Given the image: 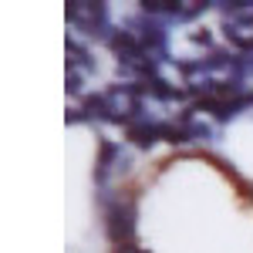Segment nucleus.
Returning a JSON list of instances; mask_svg holds the SVG:
<instances>
[{
	"instance_id": "obj_1",
	"label": "nucleus",
	"mask_w": 253,
	"mask_h": 253,
	"mask_svg": "<svg viewBox=\"0 0 253 253\" xmlns=\"http://www.w3.org/2000/svg\"><path fill=\"white\" fill-rule=\"evenodd\" d=\"M169 125L172 122H138V125H132V128H125V138L132 142V145H138V149H149V145H156L159 138L166 142L169 138Z\"/></svg>"
},
{
	"instance_id": "obj_2",
	"label": "nucleus",
	"mask_w": 253,
	"mask_h": 253,
	"mask_svg": "<svg viewBox=\"0 0 253 253\" xmlns=\"http://www.w3.org/2000/svg\"><path fill=\"white\" fill-rule=\"evenodd\" d=\"M122 152V145L118 142H112V138H101L98 142V169H95V182L98 186H105V179H108V169H112V162H115V156Z\"/></svg>"
},
{
	"instance_id": "obj_3",
	"label": "nucleus",
	"mask_w": 253,
	"mask_h": 253,
	"mask_svg": "<svg viewBox=\"0 0 253 253\" xmlns=\"http://www.w3.org/2000/svg\"><path fill=\"white\" fill-rule=\"evenodd\" d=\"M135 34H138L142 47H145L149 54H156V51H162V47H166V31H162V24H159V20H149V24H142Z\"/></svg>"
},
{
	"instance_id": "obj_4",
	"label": "nucleus",
	"mask_w": 253,
	"mask_h": 253,
	"mask_svg": "<svg viewBox=\"0 0 253 253\" xmlns=\"http://www.w3.org/2000/svg\"><path fill=\"white\" fill-rule=\"evenodd\" d=\"M142 10L149 17H179L182 14V3H175V0H145Z\"/></svg>"
},
{
	"instance_id": "obj_5",
	"label": "nucleus",
	"mask_w": 253,
	"mask_h": 253,
	"mask_svg": "<svg viewBox=\"0 0 253 253\" xmlns=\"http://www.w3.org/2000/svg\"><path fill=\"white\" fill-rule=\"evenodd\" d=\"M68 54H71V71H78V68H91V54H88V47L81 44V41L68 38Z\"/></svg>"
},
{
	"instance_id": "obj_6",
	"label": "nucleus",
	"mask_w": 253,
	"mask_h": 253,
	"mask_svg": "<svg viewBox=\"0 0 253 253\" xmlns=\"http://www.w3.org/2000/svg\"><path fill=\"white\" fill-rule=\"evenodd\" d=\"M210 135H213L210 125H186V138H189V142H206Z\"/></svg>"
},
{
	"instance_id": "obj_7",
	"label": "nucleus",
	"mask_w": 253,
	"mask_h": 253,
	"mask_svg": "<svg viewBox=\"0 0 253 253\" xmlns=\"http://www.w3.org/2000/svg\"><path fill=\"white\" fill-rule=\"evenodd\" d=\"M81 88H84V84H81V75L78 71H68V91H71V95H81Z\"/></svg>"
},
{
	"instance_id": "obj_8",
	"label": "nucleus",
	"mask_w": 253,
	"mask_h": 253,
	"mask_svg": "<svg viewBox=\"0 0 253 253\" xmlns=\"http://www.w3.org/2000/svg\"><path fill=\"white\" fill-rule=\"evenodd\" d=\"M112 253H145V250L135 247V243H122V247H112Z\"/></svg>"
}]
</instances>
